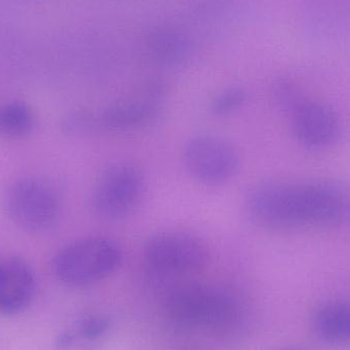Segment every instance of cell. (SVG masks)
<instances>
[{"instance_id": "cell-1", "label": "cell", "mask_w": 350, "mask_h": 350, "mask_svg": "<svg viewBox=\"0 0 350 350\" xmlns=\"http://www.w3.org/2000/svg\"><path fill=\"white\" fill-rule=\"evenodd\" d=\"M246 210L252 221L267 230L331 226L347 214V198L330 183L267 181L249 191Z\"/></svg>"}, {"instance_id": "cell-2", "label": "cell", "mask_w": 350, "mask_h": 350, "mask_svg": "<svg viewBox=\"0 0 350 350\" xmlns=\"http://www.w3.org/2000/svg\"><path fill=\"white\" fill-rule=\"evenodd\" d=\"M123 251L114 239L90 236L66 245L53 259V271L59 281L85 286L106 279L117 271Z\"/></svg>"}, {"instance_id": "cell-3", "label": "cell", "mask_w": 350, "mask_h": 350, "mask_svg": "<svg viewBox=\"0 0 350 350\" xmlns=\"http://www.w3.org/2000/svg\"><path fill=\"white\" fill-rule=\"evenodd\" d=\"M163 92L158 85L150 86L139 96L112 103L100 110L82 111L68 119L73 133H131L151 124L161 110Z\"/></svg>"}, {"instance_id": "cell-4", "label": "cell", "mask_w": 350, "mask_h": 350, "mask_svg": "<svg viewBox=\"0 0 350 350\" xmlns=\"http://www.w3.org/2000/svg\"><path fill=\"white\" fill-rule=\"evenodd\" d=\"M4 207L12 222L30 232H45L61 218L62 201L57 189L44 179L23 177L10 185Z\"/></svg>"}, {"instance_id": "cell-5", "label": "cell", "mask_w": 350, "mask_h": 350, "mask_svg": "<svg viewBox=\"0 0 350 350\" xmlns=\"http://www.w3.org/2000/svg\"><path fill=\"white\" fill-rule=\"evenodd\" d=\"M146 183L145 174L135 164H110L98 176L92 189V209L108 221L126 219L141 204Z\"/></svg>"}, {"instance_id": "cell-6", "label": "cell", "mask_w": 350, "mask_h": 350, "mask_svg": "<svg viewBox=\"0 0 350 350\" xmlns=\"http://www.w3.org/2000/svg\"><path fill=\"white\" fill-rule=\"evenodd\" d=\"M183 162L187 174L205 185L228 183L240 170V154L236 146L218 135L191 137L183 150Z\"/></svg>"}, {"instance_id": "cell-7", "label": "cell", "mask_w": 350, "mask_h": 350, "mask_svg": "<svg viewBox=\"0 0 350 350\" xmlns=\"http://www.w3.org/2000/svg\"><path fill=\"white\" fill-rule=\"evenodd\" d=\"M145 256L154 269L162 273H185L199 269L207 259L201 239L181 230H164L150 237Z\"/></svg>"}, {"instance_id": "cell-8", "label": "cell", "mask_w": 350, "mask_h": 350, "mask_svg": "<svg viewBox=\"0 0 350 350\" xmlns=\"http://www.w3.org/2000/svg\"><path fill=\"white\" fill-rule=\"evenodd\" d=\"M289 115L294 135L306 147H329L340 135L338 116L326 105L306 98Z\"/></svg>"}, {"instance_id": "cell-9", "label": "cell", "mask_w": 350, "mask_h": 350, "mask_svg": "<svg viewBox=\"0 0 350 350\" xmlns=\"http://www.w3.org/2000/svg\"><path fill=\"white\" fill-rule=\"evenodd\" d=\"M36 289L34 273L20 258L0 262V312L16 314L32 301Z\"/></svg>"}, {"instance_id": "cell-10", "label": "cell", "mask_w": 350, "mask_h": 350, "mask_svg": "<svg viewBox=\"0 0 350 350\" xmlns=\"http://www.w3.org/2000/svg\"><path fill=\"white\" fill-rule=\"evenodd\" d=\"M312 327L326 345L350 347V302L332 300L321 304L312 314Z\"/></svg>"}, {"instance_id": "cell-11", "label": "cell", "mask_w": 350, "mask_h": 350, "mask_svg": "<svg viewBox=\"0 0 350 350\" xmlns=\"http://www.w3.org/2000/svg\"><path fill=\"white\" fill-rule=\"evenodd\" d=\"M152 55L158 62L167 66H178L189 59L191 45L180 32L163 29L152 36L150 44Z\"/></svg>"}, {"instance_id": "cell-12", "label": "cell", "mask_w": 350, "mask_h": 350, "mask_svg": "<svg viewBox=\"0 0 350 350\" xmlns=\"http://www.w3.org/2000/svg\"><path fill=\"white\" fill-rule=\"evenodd\" d=\"M34 127V113L28 105L18 100L0 105L1 139H24L32 133Z\"/></svg>"}, {"instance_id": "cell-13", "label": "cell", "mask_w": 350, "mask_h": 350, "mask_svg": "<svg viewBox=\"0 0 350 350\" xmlns=\"http://www.w3.org/2000/svg\"><path fill=\"white\" fill-rule=\"evenodd\" d=\"M248 100L244 88H230L222 90L212 100L210 111L215 117H226L240 111Z\"/></svg>"}, {"instance_id": "cell-14", "label": "cell", "mask_w": 350, "mask_h": 350, "mask_svg": "<svg viewBox=\"0 0 350 350\" xmlns=\"http://www.w3.org/2000/svg\"><path fill=\"white\" fill-rule=\"evenodd\" d=\"M273 96L279 108L287 112L288 114H290L302 100L306 98L301 94L299 88H296L292 82L287 80H282L275 84L273 88Z\"/></svg>"}, {"instance_id": "cell-15", "label": "cell", "mask_w": 350, "mask_h": 350, "mask_svg": "<svg viewBox=\"0 0 350 350\" xmlns=\"http://www.w3.org/2000/svg\"><path fill=\"white\" fill-rule=\"evenodd\" d=\"M108 321L100 318H88L82 321L79 332L84 338L96 339L102 336L108 329Z\"/></svg>"}, {"instance_id": "cell-16", "label": "cell", "mask_w": 350, "mask_h": 350, "mask_svg": "<svg viewBox=\"0 0 350 350\" xmlns=\"http://www.w3.org/2000/svg\"><path fill=\"white\" fill-rule=\"evenodd\" d=\"M283 350H301V349H295V347H291V349H283Z\"/></svg>"}]
</instances>
